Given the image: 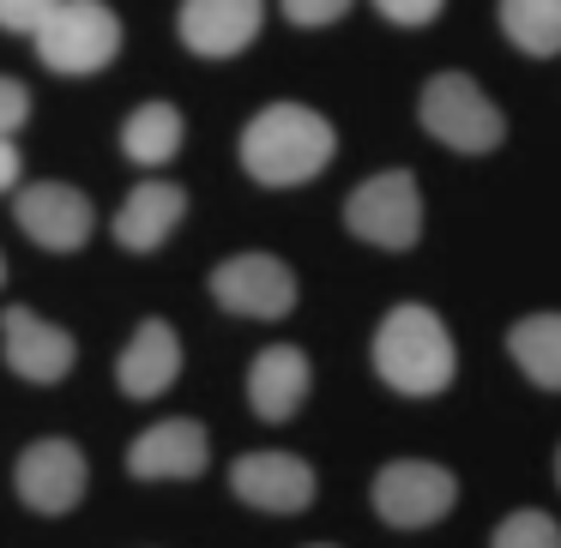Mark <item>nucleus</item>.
Segmentation results:
<instances>
[{
	"label": "nucleus",
	"instance_id": "nucleus-9",
	"mask_svg": "<svg viewBox=\"0 0 561 548\" xmlns=\"http://www.w3.org/2000/svg\"><path fill=\"white\" fill-rule=\"evenodd\" d=\"M0 355H7V368H13L19 380H31V386H61L79 362V343L67 326H55L37 307L19 302V307L0 314Z\"/></svg>",
	"mask_w": 561,
	"mask_h": 548
},
{
	"label": "nucleus",
	"instance_id": "nucleus-17",
	"mask_svg": "<svg viewBox=\"0 0 561 548\" xmlns=\"http://www.w3.org/2000/svg\"><path fill=\"white\" fill-rule=\"evenodd\" d=\"M507 355L537 392H561V307H537V314L513 319Z\"/></svg>",
	"mask_w": 561,
	"mask_h": 548
},
{
	"label": "nucleus",
	"instance_id": "nucleus-23",
	"mask_svg": "<svg viewBox=\"0 0 561 548\" xmlns=\"http://www.w3.org/2000/svg\"><path fill=\"white\" fill-rule=\"evenodd\" d=\"M61 0H0V31H13V37H37V25L55 13Z\"/></svg>",
	"mask_w": 561,
	"mask_h": 548
},
{
	"label": "nucleus",
	"instance_id": "nucleus-11",
	"mask_svg": "<svg viewBox=\"0 0 561 548\" xmlns=\"http://www.w3.org/2000/svg\"><path fill=\"white\" fill-rule=\"evenodd\" d=\"M13 218H19V230H25L37 247H49V254H79V247L91 242V230H98L91 199L79 194V187H67V182L19 187V194H13Z\"/></svg>",
	"mask_w": 561,
	"mask_h": 548
},
{
	"label": "nucleus",
	"instance_id": "nucleus-19",
	"mask_svg": "<svg viewBox=\"0 0 561 548\" xmlns=\"http://www.w3.org/2000/svg\"><path fill=\"white\" fill-rule=\"evenodd\" d=\"M182 139H187V121H182L175 103H139V109L122 121V151H127V163H139V170L170 163L175 151H182Z\"/></svg>",
	"mask_w": 561,
	"mask_h": 548
},
{
	"label": "nucleus",
	"instance_id": "nucleus-8",
	"mask_svg": "<svg viewBox=\"0 0 561 548\" xmlns=\"http://www.w3.org/2000/svg\"><path fill=\"white\" fill-rule=\"evenodd\" d=\"M230 494L254 512H272V518H290V512H308L320 494L314 464L296 458V452H242L230 464Z\"/></svg>",
	"mask_w": 561,
	"mask_h": 548
},
{
	"label": "nucleus",
	"instance_id": "nucleus-15",
	"mask_svg": "<svg viewBox=\"0 0 561 548\" xmlns=\"http://www.w3.org/2000/svg\"><path fill=\"white\" fill-rule=\"evenodd\" d=\"M175 374H182V338H175L170 319H139L134 338H127L122 362H115V386L127 392V398H163V392L175 386Z\"/></svg>",
	"mask_w": 561,
	"mask_h": 548
},
{
	"label": "nucleus",
	"instance_id": "nucleus-22",
	"mask_svg": "<svg viewBox=\"0 0 561 548\" xmlns=\"http://www.w3.org/2000/svg\"><path fill=\"white\" fill-rule=\"evenodd\" d=\"M440 7H447V0H375V13L387 19V25H399V31H423V25H435Z\"/></svg>",
	"mask_w": 561,
	"mask_h": 548
},
{
	"label": "nucleus",
	"instance_id": "nucleus-25",
	"mask_svg": "<svg viewBox=\"0 0 561 548\" xmlns=\"http://www.w3.org/2000/svg\"><path fill=\"white\" fill-rule=\"evenodd\" d=\"M19 175H25V158L13 139H0V194H19Z\"/></svg>",
	"mask_w": 561,
	"mask_h": 548
},
{
	"label": "nucleus",
	"instance_id": "nucleus-12",
	"mask_svg": "<svg viewBox=\"0 0 561 548\" xmlns=\"http://www.w3.org/2000/svg\"><path fill=\"white\" fill-rule=\"evenodd\" d=\"M206 464H211V440L194 416L151 422L127 446V476H139V482H194V476H206Z\"/></svg>",
	"mask_w": 561,
	"mask_h": 548
},
{
	"label": "nucleus",
	"instance_id": "nucleus-7",
	"mask_svg": "<svg viewBox=\"0 0 561 548\" xmlns=\"http://www.w3.org/2000/svg\"><path fill=\"white\" fill-rule=\"evenodd\" d=\"M206 290L236 319H284L296 307V271L278 254H230L211 266Z\"/></svg>",
	"mask_w": 561,
	"mask_h": 548
},
{
	"label": "nucleus",
	"instance_id": "nucleus-3",
	"mask_svg": "<svg viewBox=\"0 0 561 548\" xmlns=\"http://www.w3.org/2000/svg\"><path fill=\"white\" fill-rule=\"evenodd\" d=\"M416 121H423V133L435 139V145L459 151V158H489V151H501V139H507V115L495 109V97H489L471 73H453V67L423 85Z\"/></svg>",
	"mask_w": 561,
	"mask_h": 548
},
{
	"label": "nucleus",
	"instance_id": "nucleus-16",
	"mask_svg": "<svg viewBox=\"0 0 561 548\" xmlns=\"http://www.w3.org/2000/svg\"><path fill=\"white\" fill-rule=\"evenodd\" d=\"M182 218H187V187L139 182L134 194L122 199V211H115V242H122L127 254H158V247L182 230Z\"/></svg>",
	"mask_w": 561,
	"mask_h": 548
},
{
	"label": "nucleus",
	"instance_id": "nucleus-21",
	"mask_svg": "<svg viewBox=\"0 0 561 548\" xmlns=\"http://www.w3.org/2000/svg\"><path fill=\"white\" fill-rule=\"evenodd\" d=\"M351 7L356 0H278V13L290 19L296 31H327V25H339Z\"/></svg>",
	"mask_w": 561,
	"mask_h": 548
},
{
	"label": "nucleus",
	"instance_id": "nucleus-27",
	"mask_svg": "<svg viewBox=\"0 0 561 548\" xmlns=\"http://www.w3.org/2000/svg\"><path fill=\"white\" fill-rule=\"evenodd\" d=\"M0 283H7V259H0Z\"/></svg>",
	"mask_w": 561,
	"mask_h": 548
},
{
	"label": "nucleus",
	"instance_id": "nucleus-28",
	"mask_svg": "<svg viewBox=\"0 0 561 548\" xmlns=\"http://www.w3.org/2000/svg\"><path fill=\"white\" fill-rule=\"evenodd\" d=\"M308 548H332V543H308Z\"/></svg>",
	"mask_w": 561,
	"mask_h": 548
},
{
	"label": "nucleus",
	"instance_id": "nucleus-10",
	"mask_svg": "<svg viewBox=\"0 0 561 548\" xmlns=\"http://www.w3.org/2000/svg\"><path fill=\"white\" fill-rule=\"evenodd\" d=\"M85 452L73 446V440H37V446L19 452L13 464V488L19 500H25L31 512H43V518H61V512H73L79 500H85Z\"/></svg>",
	"mask_w": 561,
	"mask_h": 548
},
{
	"label": "nucleus",
	"instance_id": "nucleus-13",
	"mask_svg": "<svg viewBox=\"0 0 561 548\" xmlns=\"http://www.w3.org/2000/svg\"><path fill=\"white\" fill-rule=\"evenodd\" d=\"M266 25V0H182V49L199 55V61H230Z\"/></svg>",
	"mask_w": 561,
	"mask_h": 548
},
{
	"label": "nucleus",
	"instance_id": "nucleus-24",
	"mask_svg": "<svg viewBox=\"0 0 561 548\" xmlns=\"http://www.w3.org/2000/svg\"><path fill=\"white\" fill-rule=\"evenodd\" d=\"M25 121H31V91H25V79L0 73V139H13Z\"/></svg>",
	"mask_w": 561,
	"mask_h": 548
},
{
	"label": "nucleus",
	"instance_id": "nucleus-26",
	"mask_svg": "<svg viewBox=\"0 0 561 548\" xmlns=\"http://www.w3.org/2000/svg\"><path fill=\"white\" fill-rule=\"evenodd\" d=\"M556 488H561V446H556Z\"/></svg>",
	"mask_w": 561,
	"mask_h": 548
},
{
	"label": "nucleus",
	"instance_id": "nucleus-5",
	"mask_svg": "<svg viewBox=\"0 0 561 548\" xmlns=\"http://www.w3.org/2000/svg\"><path fill=\"white\" fill-rule=\"evenodd\" d=\"M344 230L380 254H411L423 242V187L411 170H380L351 187L344 199Z\"/></svg>",
	"mask_w": 561,
	"mask_h": 548
},
{
	"label": "nucleus",
	"instance_id": "nucleus-6",
	"mask_svg": "<svg viewBox=\"0 0 561 548\" xmlns=\"http://www.w3.org/2000/svg\"><path fill=\"white\" fill-rule=\"evenodd\" d=\"M368 500H375V518L387 530H435L459 500V476L435 458H392L375 470Z\"/></svg>",
	"mask_w": 561,
	"mask_h": 548
},
{
	"label": "nucleus",
	"instance_id": "nucleus-2",
	"mask_svg": "<svg viewBox=\"0 0 561 548\" xmlns=\"http://www.w3.org/2000/svg\"><path fill=\"white\" fill-rule=\"evenodd\" d=\"M339 158V133L308 103H266L242 127V170L260 187H308Z\"/></svg>",
	"mask_w": 561,
	"mask_h": 548
},
{
	"label": "nucleus",
	"instance_id": "nucleus-14",
	"mask_svg": "<svg viewBox=\"0 0 561 548\" xmlns=\"http://www.w3.org/2000/svg\"><path fill=\"white\" fill-rule=\"evenodd\" d=\"M308 386H314V368L296 343H266V350L248 362V410L260 422H290L308 404Z\"/></svg>",
	"mask_w": 561,
	"mask_h": 548
},
{
	"label": "nucleus",
	"instance_id": "nucleus-4",
	"mask_svg": "<svg viewBox=\"0 0 561 548\" xmlns=\"http://www.w3.org/2000/svg\"><path fill=\"white\" fill-rule=\"evenodd\" d=\"M37 61L49 73H67V79H85V73H103V67L122 55V19L115 7L103 0H61L49 19L37 25Z\"/></svg>",
	"mask_w": 561,
	"mask_h": 548
},
{
	"label": "nucleus",
	"instance_id": "nucleus-20",
	"mask_svg": "<svg viewBox=\"0 0 561 548\" xmlns=\"http://www.w3.org/2000/svg\"><path fill=\"white\" fill-rule=\"evenodd\" d=\"M489 548H561V518H549L543 506H519L489 530Z\"/></svg>",
	"mask_w": 561,
	"mask_h": 548
},
{
	"label": "nucleus",
	"instance_id": "nucleus-18",
	"mask_svg": "<svg viewBox=\"0 0 561 548\" xmlns=\"http://www.w3.org/2000/svg\"><path fill=\"white\" fill-rule=\"evenodd\" d=\"M495 25L507 49L531 55V61L561 55V0H495Z\"/></svg>",
	"mask_w": 561,
	"mask_h": 548
},
{
	"label": "nucleus",
	"instance_id": "nucleus-1",
	"mask_svg": "<svg viewBox=\"0 0 561 548\" xmlns=\"http://www.w3.org/2000/svg\"><path fill=\"white\" fill-rule=\"evenodd\" d=\"M368 355H375L380 386L399 392V398H440L453 386V374H459L453 331L428 302H392L375 326Z\"/></svg>",
	"mask_w": 561,
	"mask_h": 548
}]
</instances>
